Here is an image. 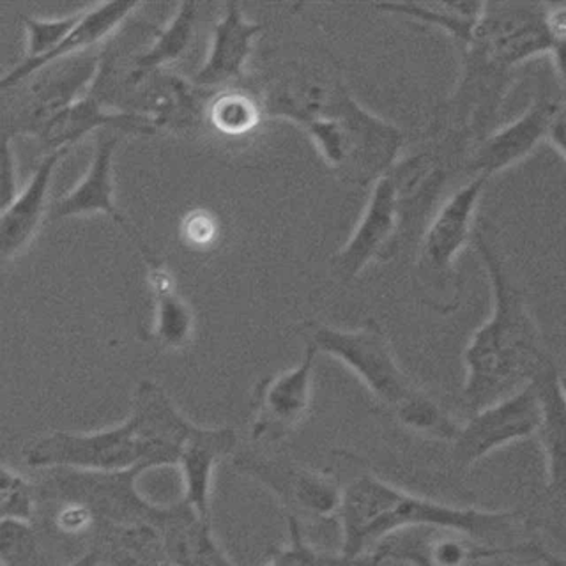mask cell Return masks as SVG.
<instances>
[{
    "mask_svg": "<svg viewBox=\"0 0 566 566\" xmlns=\"http://www.w3.org/2000/svg\"><path fill=\"white\" fill-rule=\"evenodd\" d=\"M317 349L306 344L303 359L296 367L262 380L255 391L253 441L274 442L300 427L312 407L314 368Z\"/></svg>",
    "mask_w": 566,
    "mask_h": 566,
    "instance_id": "30bf717a",
    "label": "cell"
},
{
    "mask_svg": "<svg viewBox=\"0 0 566 566\" xmlns=\"http://www.w3.org/2000/svg\"><path fill=\"white\" fill-rule=\"evenodd\" d=\"M557 382H559V388H562L563 395L566 398V376L557 377Z\"/></svg>",
    "mask_w": 566,
    "mask_h": 566,
    "instance_id": "e575fe53",
    "label": "cell"
},
{
    "mask_svg": "<svg viewBox=\"0 0 566 566\" xmlns=\"http://www.w3.org/2000/svg\"><path fill=\"white\" fill-rule=\"evenodd\" d=\"M66 150L49 153L41 161L25 190L18 195L13 206L0 217V270L22 255L40 234L49 214V190L53 172Z\"/></svg>",
    "mask_w": 566,
    "mask_h": 566,
    "instance_id": "2e32d148",
    "label": "cell"
},
{
    "mask_svg": "<svg viewBox=\"0 0 566 566\" xmlns=\"http://www.w3.org/2000/svg\"><path fill=\"white\" fill-rule=\"evenodd\" d=\"M103 129L120 135H153L158 132V126L147 115L114 111L94 94L87 93L52 115L35 137L40 138L50 153H59L67 150V147L87 137L88 133H99Z\"/></svg>",
    "mask_w": 566,
    "mask_h": 566,
    "instance_id": "5bb4252c",
    "label": "cell"
},
{
    "mask_svg": "<svg viewBox=\"0 0 566 566\" xmlns=\"http://www.w3.org/2000/svg\"><path fill=\"white\" fill-rule=\"evenodd\" d=\"M542 423V402L536 382L518 389L517 394L474 412L460 427L455 441V459L460 464H474L492 451L521 441L538 432Z\"/></svg>",
    "mask_w": 566,
    "mask_h": 566,
    "instance_id": "9c48e42d",
    "label": "cell"
},
{
    "mask_svg": "<svg viewBox=\"0 0 566 566\" xmlns=\"http://www.w3.org/2000/svg\"><path fill=\"white\" fill-rule=\"evenodd\" d=\"M545 29H547L554 46L566 41V2L545 4Z\"/></svg>",
    "mask_w": 566,
    "mask_h": 566,
    "instance_id": "1f68e13d",
    "label": "cell"
},
{
    "mask_svg": "<svg viewBox=\"0 0 566 566\" xmlns=\"http://www.w3.org/2000/svg\"><path fill=\"white\" fill-rule=\"evenodd\" d=\"M140 8L138 2H106L87 9L80 17L78 25L73 34L59 46L55 52L43 57H25L17 67L0 76V94L8 93L17 85L23 84L35 73H40L53 62L73 57L75 53H82L94 44L102 43L108 35L114 34L135 9Z\"/></svg>",
    "mask_w": 566,
    "mask_h": 566,
    "instance_id": "ac0fdd59",
    "label": "cell"
},
{
    "mask_svg": "<svg viewBox=\"0 0 566 566\" xmlns=\"http://www.w3.org/2000/svg\"><path fill=\"white\" fill-rule=\"evenodd\" d=\"M489 179L473 177L450 195L424 229L416 259V279L424 300L439 312L457 308V261L474 234V217Z\"/></svg>",
    "mask_w": 566,
    "mask_h": 566,
    "instance_id": "ba28073f",
    "label": "cell"
},
{
    "mask_svg": "<svg viewBox=\"0 0 566 566\" xmlns=\"http://www.w3.org/2000/svg\"><path fill=\"white\" fill-rule=\"evenodd\" d=\"M34 494L29 483L17 473L0 468V522L31 521Z\"/></svg>",
    "mask_w": 566,
    "mask_h": 566,
    "instance_id": "4316f807",
    "label": "cell"
},
{
    "mask_svg": "<svg viewBox=\"0 0 566 566\" xmlns=\"http://www.w3.org/2000/svg\"><path fill=\"white\" fill-rule=\"evenodd\" d=\"M423 158L407 159L371 185L370 197L353 234L333 255L332 271L342 282L358 279L374 262H382L397 252L406 202L411 188L421 181Z\"/></svg>",
    "mask_w": 566,
    "mask_h": 566,
    "instance_id": "52a82bcc",
    "label": "cell"
},
{
    "mask_svg": "<svg viewBox=\"0 0 566 566\" xmlns=\"http://www.w3.org/2000/svg\"><path fill=\"white\" fill-rule=\"evenodd\" d=\"M161 566H172V565H168V563H167V565H161Z\"/></svg>",
    "mask_w": 566,
    "mask_h": 566,
    "instance_id": "8d00e7d4",
    "label": "cell"
},
{
    "mask_svg": "<svg viewBox=\"0 0 566 566\" xmlns=\"http://www.w3.org/2000/svg\"><path fill=\"white\" fill-rule=\"evenodd\" d=\"M478 253L491 279L492 312L464 350L465 407L478 412L500 402L553 370L544 340L526 300L510 279L500 253L476 230Z\"/></svg>",
    "mask_w": 566,
    "mask_h": 566,
    "instance_id": "7a4b0ae2",
    "label": "cell"
},
{
    "mask_svg": "<svg viewBox=\"0 0 566 566\" xmlns=\"http://www.w3.org/2000/svg\"><path fill=\"white\" fill-rule=\"evenodd\" d=\"M161 386L142 380L123 423L96 432H52L27 448V465L66 468L80 473L129 474L179 464L193 432Z\"/></svg>",
    "mask_w": 566,
    "mask_h": 566,
    "instance_id": "6da1fadb",
    "label": "cell"
},
{
    "mask_svg": "<svg viewBox=\"0 0 566 566\" xmlns=\"http://www.w3.org/2000/svg\"><path fill=\"white\" fill-rule=\"evenodd\" d=\"M17 164H14L11 140L0 137V217L18 199Z\"/></svg>",
    "mask_w": 566,
    "mask_h": 566,
    "instance_id": "f1b7e54d",
    "label": "cell"
},
{
    "mask_svg": "<svg viewBox=\"0 0 566 566\" xmlns=\"http://www.w3.org/2000/svg\"><path fill=\"white\" fill-rule=\"evenodd\" d=\"M82 13L70 14L64 18H23L27 32L25 57H43L55 52L64 41L73 34L78 25Z\"/></svg>",
    "mask_w": 566,
    "mask_h": 566,
    "instance_id": "cb8c5ba5",
    "label": "cell"
},
{
    "mask_svg": "<svg viewBox=\"0 0 566 566\" xmlns=\"http://www.w3.org/2000/svg\"><path fill=\"white\" fill-rule=\"evenodd\" d=\"M547 140L566 159V103H559L553 123L548 126Z\"/></svg>",
    "mask_w": 566,
    "mask_h": 566,
    "instance_id": "d6a6232c",
    "label": "cell"
},
{
    "mask_svg": "<svg viewBox=\"0 0 566 566\" xmlns=\"http://www.w3.org/2000/svg\"><path fill=\"white\" fill-rule=\"evenodd\" d=\"M182 241L195 250L211 248L220 239L217 214L206 209H195L182 220Z\"/></svg>",
    "mask_w": 566,
    "mask_h": 566,
    "instance_id": "83f0119b",
    "label": "cell"
},
{
    "mask_svg": "<svg viewBox=\"0 0 566 566\" xmlns=\"http://www.w3.org/2000/svg\"><path fill=\"white\" fill-rule=\"evenodd\" d=\"M376 8L389 14L411 18L423 25L436 27L450 35L464 52L473 41L485 2H398Z\"/></svg>",
    "mask_w": 566,
    "mask_h": 566,
    "instance_id": "7402d4cb",
    "label": "cell"
},
{
    "mask_svg": "<svg viewBox=\"0 0 566 566\" xmlns=\"http://www.w3.org/2000/svg\"><path fill=\"white\" fill-rule=\"evenodd\" d=\"M557 377L554 367L535 380L542 402V423L536 433L547 460L548 495L566 504V398Z\"/></svg>",
    "mask_w": 566,
    "mask_h": 566,
    "instance_id": "ffe728a7",
    "label": "cell"
},
{
    "mask_svg": "<svg viewBox=\"0 0 566 566\" xmlns=\"http://www.w3.org/2000/svg\"><path fill=\"white\" fill-rule=\"evenodd\" d=\"M264 114L262 99L247 91L223 88L214 102L209 103L208 119L211 128L226 137H243L253 132Z\"/></svg>",
    "mask_w": 566,
    "mask_h": 566,
    "instance_id": "603a6c76",
    "label": "cell"
},
{
    "mask_svg": "<svg viewBox=\"0 0 566 566\" xmlns=\"http://www.w3.org/2000/svg\"><path fill=\"white\" fill-rule=\"evenodd\" d=\"M238 444V433L229 427L203 429L195 424L193 432L182 448L177 468L182 474V503L199 517L211 515L212 474L218 462Z\"/></svg>",
    "mask_w": 566,
    "mask_h": 566,
    "instance_id": "e0dca14e",
    "label": "cell"
},
{
    "mask_svg": "<svg viewBox=\"0 0 566 566\" xmlns=\"http://www.w3.org/2000/svg\"><path fill=\"white\" fill-rule=\"evenodd\" d=\"M38 542L27 521L0 522V559L6 566H34Z\"/></svg>",
    "mask_w": 566,
    "mask_h": 566,
    "instance_id": "d4e9b609",
    "label": "cell"
},
{
    "mask_svg": "<svg viewBox=\"0 0 566 566\" xmlns=\"http://www.w3.org/2000/svg\"><path fill=\"white\" fill-rule=\"evenodd\" d=\"M197 18H199L197 2H181L177 6L176 13L156 34L149 49L144 50L133 62L128 75L129 84L135 85L146 76L165 71V67L172 66L174 62L182 59L193 40Z\"/></svg>",
    "mask_w": 566,
    "mask_h": 566,
    "instance_id": "44dd1931",
    "label": "cell"
},
{
    "mask_svg": "<svg viewBox=\"0 0 566 566\" xmlns=\"http://www.w3.org/2000/svg\"><path fill=\"white\" fill-rule=\"evenodd\" d=\"M308 344L349 368L407 429L455 441L459 424L406 376L379 324L367 321L356 329L308 324Z\"/></svg>",
    "mask_w": 566,
    "mask_h": 566,
    "instance_id": "5b68a950",
    "label": "cell"
},
{
    "mask_svg": "<svg viewBox=\"0 0 566 566\" xmlns=\"http://www.w3.org/2000/svg\"><path fill=\"white\" fill-rule=\"evenodd\" d=\"M551 57H553L554 64H556L557 73L562 75L563 82L566 84V41L554 46Z\"/></svg>",
    "mask_w": 566,
    "mask_h": 566,
    "instance_id": "836d02e7",
    "label": "cell"
},
{
    "mask_svg": "<svg viewBox=\"0 0 566 566\" xmlns=\"http://www.w3.org/2000/svg\"><path fill=\"white\" fill-rule=\"evenodd\" d=\"M557 108L559 103L553 97H539L518 119L486 135L469 161L473 177L491 179L526 159L542 142L547 140L548 126Z\"/></svg>",
    "mask_w": 566,
    "mask_h": 566,
    "instance_id": "4fadbf2b",
    "label": "cell"
},
{
    "mask_svg": "<svg viewBox=\"0 0 566 566\" xmlns=\"http://www.w3.org/2000/svg\"><path fill=\"white\" fill-rule=\"evenodd\" d=\"M239 468L270 486L294 512L329 517L340 510L342 491L324 474L255 457L243 459Z\"/></svg>",
    "mask_w": 566,
    "mask_h": 566,
    "instance_id": "9a60e30c",
    "label": "cell"
},
{
    "mask_svg": "<svg viewBox=\"0 0 566 566\" xmlns=\"http://www.w3.org/2000/svg\"><path fill=\"white\" fill-rule=\"evenodd\" d=\"M468 559H474V547L457 542H442L432 551V562L439 566H460Z\"/></svg>",
    "mask_w": 566,
    "mask_h": 566,
    "instance_id": "4dcf8cb0",
    "label": "cell"
},
{
    "mask_svg": "<svg viewBox=\"0 0 566 566\" xmlns=\"http://www.w3.org/2000/svg\"><path fill=\"white\" fill-rule=\"evenodd\" d=\"M140 253L147 264V280L155 300L150 338L167 350L186 349L195 336L193 310L177 289L170 268L147 247Z\"/></svg>",
    "mask_w": 566,
    "mask_h": 566,
    "instance_id": "d6986e66",
    "label": "cell"
},
{
    "mask_svg": "<svg viewBox=\"0 0 566 566\" xmlns=\"http://www.w3.org/2000/svg\"><path fill=\"white\" fill-rule=\"evenodd\" d=\"M291 522V545L271 559L268 566H359L349 563L342 554L321 553L317 548L306 544L300 533L296 517H289Z\"/></svg>",
    "mask_w": 566,
    "mask_h": 566,
    "instance_id": "484cf974",
    "label": "cell"
},
{
    "mask_svg": "<svg viewBox=\"0 0 566 566\" xmlns=\"http://www.w3.org/2000/svg\"><path fill=\"white\" fill-rule=\"evenodd\" d=\"M338 515L342 524L340 554L349 563H358L380 539L407 527L455 531L480 539L483 545L503 547L501 539L510 538L517 526L515 513L455 509L407 494L368 474L354 480L342 491Z\"/></svg>",
    "mask_w": 566,
    "mask_h": 566,
    "instance_id": "277c9868",
    "label": "cell"
},
{
    "mask_svg": "<svg viewBox=\"0 0 566 566\" xmlns=\"http://www.w3.org/2000/svg\"><path fill=\"white\" fill-rule=\"evenodd\" d=\"M262 105L268 114L301 126L344 181L374 185L398 164L402 153L400 128L363 108L340 78L326 85H279Z\"/></svg>",
    "mask_w": 566,
    "mask_h": 566,
    "instance_id": "3957f363",
    "label": "cell"
},
{
    "mask_svg": "<svg viewBox=\"0 0 566 566\" xmlns=\"http://www.w3.org/2000/svg\"><path fill=\"white\" fill-rule=\"evenodd\" d=\"M0 566H6L4 562H2V559H0Z\"/></svg>",
    "mask_w": 566,
    "mask_h": 566,
    "instance_id": "d590c367",
    "label": "cell"
},
{
    "mask_svg": "<svg viewBox=\"0 0 566 566\" xmlns=\"http://www.w3.org/2000/svg\"><path fill=\"white\" fill-rule=\"evenodd\" d=\"M262 31L264 27L248 20L238 2L226 4L212 25L206 59L191 80L193 87L227 88L243 78Z\"/></svg>",
    "mask_w": 566,
    "mask_h": 566,
    "instance_id": "7c38bea8",
    "label": "cell"
},
{
    "mask_svg": "<svg viewBox=\"0 0 566 566\" xmlns=\"http://www.w3.org/2000/svg\"><path fill=\"white\" fill-rule=\"evenodd\" d=\"M544 13L545 4L485 2L473 41L464 50V78L457 102L473 97L489 80H500L530 59L551 55L554 43L545 29Z\"/></svg>",
    "mask_w": 566,
    "mask_h": 566,
    "instance_id": "8992f818",
    "label": "cell"
},
{
    "mask_svg": "<svg viewBox=\"0 0 566 566\" xmlns=\"http://www.w3.org/2000/svg\"><path fill=\"white\" fill-rule=\"evenodd\" d=\"M359 566H430V559L420 554L409 551H397V548H385L370 557H361Z\"/></svg>",
    "mask_w": 566,
    "mask_h": 566,
    "instance_id": "f546056e",
    "label": "cell"
},
{
    "mask_svg": "<svg viewBox=\"0 0 566 566\" xmlns=\"http://www.w3.org/2000/svg\"><path fill=\"white\" fill-rule=\"evenodd\" d=\"M119 142L120 133L111 132V129L97 133L96 147H94V156L87 172L66 195H62L61 199L53 203L49 218L64 220V218L105 214L133 239L138 250H142L146 248V243L142 241L137 230L133 229L128 218L124 217V212L115 202L114 159Z\"/></svg>",
    "mask_w": 566,
    "mask_h": 566,
    "instance_id": "8fae6325",
    "label": "cell"
}]
</instances>
